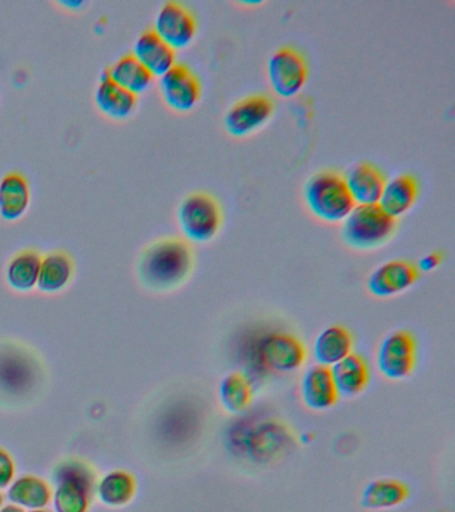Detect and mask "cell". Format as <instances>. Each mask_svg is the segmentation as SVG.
<instances>
[{"label":"cell","instance_id":"cell-13","mask_svg":"<svg viewBox=\"0 0 455 512\" xmlns=\"http://www.w3.org/2000/svg\"><path fill=\"white\" fill-rule=\"evenodd\" d=\"M301 396L310 410L326 411L334 407L339 395L330 367L317 363L307 368L301 379Z\"/></svg>","mask_w":455,"mask_h":512},{"label":"cell","instance_id":"cell-8","mask_svg":"<svg viewBox=\"0 0 455 512\" xmlns=\"http://www.w3.org/2000/svg\"><path fill=\"white\" fill-rule=\"evenodd\" d=\"M418 342L407 330L387 334L377 351L378 370L390 380L409 378L417 366Z\"/></svg>","mask_w":455,"mask_h":512},{"label":"cell","instance_id":"cell-32","mask_svg":"<svg viewBox=\"0 0 455 512\" xmlns=\"http://www.w3.org/2000/svg\"><path fill=\"white\" fill-rule=\"evenodd\" d=\"M26 512H50L49 510H33V511H26Z\"/></svg>","mask_w":455,"mask_h":512},{"label":"cell","instance_id":"cell-9","mask_svg":"<svg viewBox=\"0 0 455 512\" xmlns=\"http://www.w3.org/2000/svg\"><path fill=\"white\" fill-rule=\"evenodd\" d=\"M275 106L269 96H246L227 110L223 126L233 138L243 139L265 127L273 118Z\"/></svg>","mask_w":455,"mask_h":512},{"label":"cell","instance_id":"cell-15","mask_svg":"<svg viewBox=\"0 0 455 512\" xmlns=\"http://www.w3.org/2000/svg\"><path fill=\"white\" fill-rule=\"evenodd\" d=\"M133 55L149 70L154 76L166 74L170 68L177 64L175 51L169 44L163 42L153 28L142 31L135 39Z\"/></svg>","mask_w":455,"mask_h":512},{"label":"cell","instance_id":"cell-18","mask_svg":"<svg viewBox=\"0 0 455 512\" xmlns=\"http://www.w3.org/2000/svg\"><path fill=\"white\" fill-rule=\"evenodd\" d=\"M75 260L70 252L53 250L42 255L37 288L45 294H57L65 290L74 279Z\"/></svg>","mask_w":455,"mask_h":512},{"label":"cell","instance_id":"cell-26","mask_svg":"<svg viewBox=\"0 0 455 512\" xmlns=\"http://www.w3.org/2000/svg\"><path fill=\"white\" fill-rule=\"evenodd\" d=\"M105 74L109 76L113 82L119 86L126 88L127 91L133 92L138 95L145 92L147 88L154 82V76L150 74L149 70L135 56L125 54L121 58L115 60Z\"/></svg>","mask_w":455,"mask_h":512},{"label":"cell","instance_id":"cell-28","mask_svg":"<svg viewBox=\"0 0 455 512\" xmlns=\"http://www.w3.org/2000/svg\"><path fill=\"white\" fill-rule=\"evenodd\" d=\"M17 478V464L6 448L0 447V491L7 490Z\"/></svg>","mask_w":455,"mask_h":512},{"label":"cell","instance_id":"cell-11","mask_svg":"<svg viewBox=\"0 0 455 512\" xmlns=\"http://www.w3.org/2000/svg\"><path fill=\"white\" fill-rule=\"evenodd\" d=\"M159 92L170 110L185 114L194 110L201 100L202 87L189 67L177 63L159 78Z\"/></svg>","mask_w":455,"mask_h":512},{"label":"cell","instance_id":"cell-16","mask_svg":"<svg viewBox=\"0 0 455 512\" xmlns=\"http://www.w3.org/2000/svg\"><path fill=\"white\" fill-rule=\"evenodd\" d=\"M31 188L29 179L19 171H9L0 178V218L17 222L29 210Z\"/></svg>","mask_w":455,"mask_h":512},{"label":"cell","instance_id":"cell-2","mask_svg":"<svg viewBox=\"0 0 455 512\" xmlns=\"http://www.w3.org/2000/svg\"><path fill=\"white\" fill-rule=\"evenodd\" d=\"M55 512H89L97 488L98 474L81 458H66L51 472Z\"/></svg>","mask_w":455,"mask_h":512},{"label":"cell","instance_id":"cell-22","mask_svg":"<svg viewBox=\"0 0 455 512\" xmlns=\"http://www.w3.org/2000/svg\"><path fill=\"white\" fill-rule=\"evenodd\" d=\"M353 334L346 327L334 324L319 332L314 340L313 355L318 364L333 367L353 354Z\"/></svg>","mask_w":455,"mask_h":512},{"label":"cell","instance_id":"cell-1","mask_svg":"<svg viewBox=\"0 0 455 512\" xmlns=\"http://www.w3.org/2000/svg\"><path fill=\"white\" fill-rule=\"evenodd\" d=\"M194 268V252L185 239L167 236L147 244L137 263L139 282L147 290H177L190 278Z\"/></svg>","mask_w":455,"mask_h":512},{"label":"cell","instance_id":"cell-17","mask_svg":"<svg viewBox=\"0 0 455 512\" xmlns=\"http://www.w3.org/2000/svg\"><path fill=\"white\" fill-rule=\"evenodd\" d=\"M418 196V179L410 174H401L386 180L378 206L387 216L397 220L414 207Z\"/></svg>","mask_w":455,"mask_h":512},{"label":"cell","instance_id":"cell-19","mask_svg":"<svg viewBox=\"0 0 455 512\" xmlns=\"http://www.w3.org/2000/svg\"><path fill=\"white\" fill-rule=\"evenodd\" d=\"M7 499L25 511L45 510L53 502V486L41 476L22 475L7 488Z\"/></svg>","mask_w":455,"mask_h":512},{"label":"cell","instance_id":"cell-10","mask_svg":"<svg viewBox=\"0 0 455 512\" xmlns=\"http://www.w3.org/2000/svg\"><path fill=\"white\" fill-rule=\"evenodd\" d=\"M153 30L174 51L182 50L197 36V18L185 4L170 0L163 3L155 15Z\"/></svg>","mask_w":455,"mask_h":512},{"label":"cell","instance_id":"cell-29","mask_svg":"<svg viewBox=\"0 0 455 512\" xmlns=\"http://www.w3.org/2000/svg\"><path fill=\"white\" fill-rule=\"evenodd\" d=\"M443 262V255L441 252L434 251L430 252L425 256H422L421 260L418 262V271L423 272H431L437 270L439 266H441Z\"/></svg>","mask_w":455,"mask_h":512},{"label":"cell","instance_id":"cell-20","mask_svg":"<svg viewBox=\"0 0 455 512\" xmlns=\"http://www.w3.org/2000/svg\"><path fill=\"white\" fill-rule=\"evenodd\" d=\"M94 100L102 114L115 120L129 118L138 104L137 95L113 82L106 74L95 88Z\"/></svg>","mask_w":455,"mask_h":512},{"label":"cell","instance_id":"cell-24","mask_svg":"<svg viewBox=\"0 0 455 512\" xmlns=\"http://www.w3.org/2000/svg\"><path fill=\"white\" fill-rule=\"evenodd\" d=\"M135 476L126 470H113L98 479L95 496L107 507H125L137 495Z\"/></svg>","mask_w":455,"mask_h":512},{"label":"cell","instance_id":"cell-6","mask_svg":"<svg viewBox=\"0 0 455 512\" xmlns=\"http://www.w3.org/2000/svg\"><path fill=\"white\" fill-rule=\"evenodd\" d=\"M255 364L271 374H291L306 362L301 340L285 331H269L259 336L253 347Z\"/></svg>","mask_w":455,"mask_h":512},{"label":"cell","instance_id":"cell-12","mask_svg":"<svg viewBox=\"0 0 455 512\" xmlns=\"http://www.w3.org/2000/svg\"><path fill=\"white\" fill-rule=\"evenodd\" d=\"M418 279V268L409 260H389L371 272L367 290L374 298L389 299L409 290Z\"/></svg>","mask_w":455,"mask_h":512},{"label":"cell","instance_id":"cell-5","mask_svg":"<svg viewBox=\"0 0 455 512\" xmlns=\"http://www.w3.org/2000/svg\"><path fill=\"white\" fill-rule=\"evenodd\" d=\"M179 230L191 243H209L221 231L222 208L213 195L197 191L185 196L177 212Z\"/></svg>","mask_w":455,"mask_h":512},{"label":"cell","instance_id":"cell-21","mask_svg":"<svg viewBox=\"0 0 455 512\" xmlns=\"http://www.w3.org/2000/svg\"><path fill=\"white\" fill-rule=\"evenodd\" d=\"M338 395L355 398L366 390L370 383V367L362 355L350 354L330 368Z\"/></svg>","mask_w":455,"mask_h":512},{"label":"cell","instance_id":"cell-31","mask_svg":"<svg viewBox=\"0 0 455 512\" xmlns=\"http://www.w3.org/2000/svg\"><path fill=\"white\" fill-rule=\"evenodd\" d=\"M3 504H5V495L0 491V508H2Z\"/></svg>","mask_w":455,"mask_h":512},{"label":"cell","instance_id":"cell-14","mask_svg":"<svg viewBox=\"0 0 455 512\" xmlns=\"http://www.w3.org/2000/svg\"><path fill=\"white\" fill-rule=\"evenodd\" d=\"M345 182L355 206H373L381 198L386 178L373 163L361 162L350 168Z\"/></svg>","mask_w":455,"mask_h":512},{"label":"cell","instance_id":"cell-25","mask_svg":"<svg viewBox=\"0 0 455 512\" xmlns=\"http://www.w3.org/2000/svg\"><path fill=\"white\" fill-rule=\"evenodd\" d=\"M409 494V487L401 480L375 479L363 488L361 504L367 510H390L405 503Z\"/></svg>","mask_w":455,"mask_h":512},{"label":"cell","instance_id":"cell-23","mask_svg":"<svg viewBox=\"0 0 455 512\" xmlns=\"http://www.w3.org/2000/svg\"><path fill=\"white\" fill-rule=\"evenodd\" d=\"M42 254L37 248H23L15 252L6 264V282L13 290L29 292L37 288Z\"/></svg>","mask_w":455,"mask_h":512},{"label":"cell","instance_id":"cell-3","mask_svg":"<svg viewBox=\"0 0 455 512\" xmlns=\"http://www.w3.org/2000/svg\"><path fill=\"white\" fill-rule=\"evenodd\" d=\"M303 199L310 214L327 224H341L355 207L345 176L331 170L315 172L307 179Z\"/></svg>","mask_w":455,"mask_h":512},{"label":"cell","instance_id":"cell-4","mask_svg":"<svg viewBox=\"0 0 455 512\" xmlns=\"http://www.w3.org/2000/svg\"><path fill=\"white\" fill-rule=\"evenodd\" d=\"M341 236L347 247L357 251L377 250L393 238L397 222L379 208L355 206L341 223Z\"/></svg>","mask_w":455,"mask_h":512},{"label":"cell","instance_id":"cell-30","mask_svg":"<svg viewBox=\"0 0 455 512\" xmlns=\"http://www.w3.org/2000/svg\"><path fill=\"white\" fill-rule=\"evenodd\" d=\"M0 512H26L23 508L15 506L13 503L3 504Z\"/></svg>","mask_w":455,"mask_h":512},{"label":"cell","instance_id":"cell-7","mask_svg":"<svg viewBox=\"0 0 455 512\" xmlns=\"http://www.w3.org/2000/svg\"><path fill=\"white\" fill-rule=\"evenodd\" d=\"M266 74L274 94L279 98L291 99L305 88L309 79V64L297 48L281 47L267 60Z\"/></svg>","mask_w":455,"mask_h":512},{"label":"cell","instance_id":"cell-27","mask_svg":"<svg viewBox=\"0 0 455 512\" xmlns=\"http://www.w3.org/2000/svg\"><path fill=\"white\" fill-rule=\"evenodd\" d=\"M219 400L229 414H242L253 402V386L242 372H230L219 384Z\"/></svg>","mask_w":455,"mask_h":512}]
</instances>
